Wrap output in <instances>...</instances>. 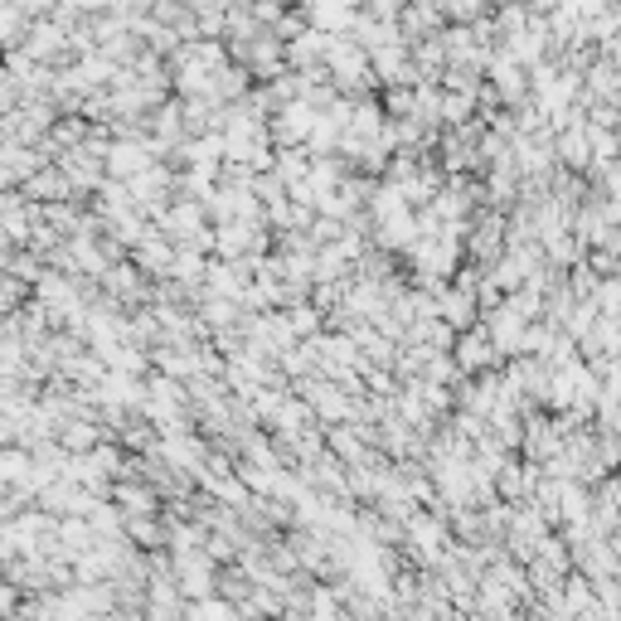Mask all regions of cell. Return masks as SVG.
<instances>
[{
    "instance_id": "6da1fadb",
    "label": "cell",
    "mask_w": 621,
    "mask_h": 621,
    "mask_svg": "<svg viewBox=\"0 0 621 621\" xmlns=\"http://www.w3.org/2000/svg\"><path fill=\"white\" fill-rule=\"evenodd\" d=\"M25 195L35 199V205H54V199H69L73 185H69V175H64L59 165H39V171L25 180Z\"/></svg>"
},
{
    "instance_id": "7a4b0ae2",
    "label": "cell",
    "mask_w": 621,
    "mask_h": 621,
    "mask_svg": "<svg viewBox=\"0 0 621 621\" xmlns=\"http://www.w3.org/2000/svg\"><path fill=\"white\" fill-rule=\"evenodd\" d=\"M103 165H107V171L117 175V180H131V175H141L151 161H146V146L117 141V146H107V161H103Z\"/></svg>"
},
{
    "instance_id": "3957f363",
    "label": "cell",
    "mask_w": 621,
    "mask_h": 621,
    "mask_svg": "<svg viewBox=\"0 0 621 621\" xmlns=\"http://www.w3.org/2000/svg\"><path fill=\"white\" fill-rule=\"evenodd\" d=\"M25 291H30V281H20L15 273L0 267V315H15L20 307H25Z\"/></svg>"
},
{
    "instance_id": "277c9868",
    "label": "cell",
    "mask_w": 621,
    "mask_h": 621,
    "mask_svg": "<svg viewBox=\"0 0 621 621\" xmlns=\"http://www.w3.org/2000/svg\"><path fill=\"white\" fill-rule=\"evenodd\" d=\"M457 359L467 369H476V365H485L491 359V345H485V335H471V341H461V349H457Z\"/></svg>"
},
{
    "instance_id": "5b68a950",
    "label": "cell",
    "mask_w": 621,
    "mask_h": 621,
    "mask_svg": "<svg viewBox=\"0 0 621 621\" xmlns=\"http://www.w3.org/2000/svg\"><path fill=\"white\" fill-rule=\"evenodd\" d=\"M15 103H20V83H15V73L0 69V112H10Z\"/></svg>"
},
{
    "instance_id": "8992f818",
    "label": "cell",
    "mask_w": 621,
    "mask_h": 621,
    "mask_svg": "<svg viewBox=\"0 0 621 621\" xmlns=\"http://www.w3.org/2000/svg\"><path fill=\"white\" fill-rule=\"evenodd\" d=\"M0 612H20L15 593H10V583H0Z\"/></svg>"
}]
</instances>
